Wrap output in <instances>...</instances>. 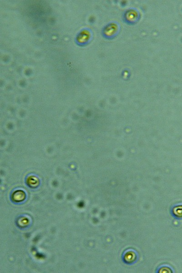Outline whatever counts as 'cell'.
Wrapping results in <instances>:
<instances>
[{"label":"cell","instance_id":"1","mask_svg":"<svg viewBox=\"0 0 182 273\" xmlns=\"http://www.w3.org/2000/svg\"><path fill=\"white\" fill-rule=\"evenodd\" d=\"M87 38H88V35L85 33V32H84V34H81L79 35L78 39H79V42H84L85 40H87Z\"/></svg>","mask_w":182,"mask_h":273}]
</instances>
